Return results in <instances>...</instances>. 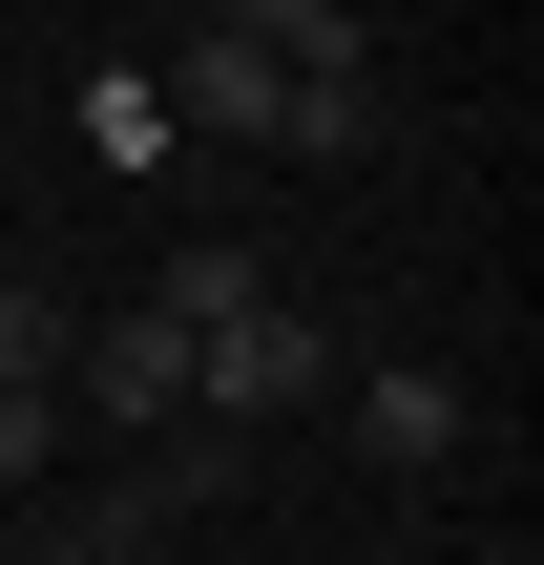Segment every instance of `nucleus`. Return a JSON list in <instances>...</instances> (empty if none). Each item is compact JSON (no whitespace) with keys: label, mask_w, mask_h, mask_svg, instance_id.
<instances>
[{"label":"nucleus","mask_w":544,"mask_h":565,"mask_svg":"<svg viewBox=\"0 0 544 565\" xmlns=\"http://www.w3.org/2000/svg\"><path fill=\"white\" fill-rule=\"evenodd\" d=\"M377 105H398V84H377V42H314V63H294V105H273V147L356 168V147H377Z\"/></svg>","instance_id":"5"},{"label":"nucleus","mask_w":544,"mask_h":565,"mask_svg":"<svg viewBox=\"0 0 544 565\" xmlns=\"http://www.w3.org/2000/svg\"><path fill=\"white\" fill-rule=\"evenodd\" d=\"M63 356H84V294L0 252V398H63Z\"/></svg>","instance_id":"6"},{"label":"nucleus","mask_w":544,"mask_h":565,"mask_svg":"<svg viewBox=\"0 0 544 565\" xmlns=\"http://www.w3.org/2000/svg\"><path fill=\"white\" fill-rule=\"evenodd\" d=\"M147 315H168V335H231V315H273V252H231V231H189Z\"/></svg>","instance_id":"7"},{"label":"nucleus","mask_w":544,"mask_h":565,"mask_svg":"<svg viewBox=\"0 0 544 565\" xmlns=\"http://www.w3.org/2000/svg\"><path fill=\"white\" fill-rule=\"evenodd\" d=\"M314 42H356L335 0H231V21H189L168 42V84H147V126H210V147H273V105H294V63Z\"/></svg>","instance_id":"1"},{"label":"nucleus","mask_w":544,"mask_h":565,"mask_svg":"<svg viewBox=\"0 0 544 565\" xmlns=\"http://www.w3.org/2000/svg\"><path fill=\"white\" fill-rule=\"evenodd\" d=\"M42 461H63V398H0V503H21Z\"/></svg>","instance_id":"8"},{"label":"nucleus","mask_w":544,"mask_h":565,"mask_svg":"<svg viewBox=\"0 0 544 565\" xmlns=\"http://www.w3.org/2000/svg\"><path fill=\"white\" fill-rule=\"evenodd\" d=\"M314 398H335V335H314L294 294L231 315V335H189V419H210V440H273V419H314Z\"/></svg>","instance_id":"2"},{"label":"nucleus","mask_w":544,"mask_h":565,"mask_svg":"<svg viewBox=\"0 0 544 565\" xmlns=\"http://www.w3.org/2000/svg\"><path fill=\"white\" fill-rule=\"evenodd\" d=\"M63 398H84V419H126V461H147V440L189 419V335H168V315H84V356H63Z\"/></svg>","instance_id":"3"},{"label":"nucleus","mask_w":544,"mask_h":565,"mask_svg":"<svg viewBox=\"0 0 544 565\" xmlns=\"http://www.w3.org/2000/svg\"><path fill=\"white\" fill-rule=\"evenodd\" d=\"M21 565H147V545H126V524H84V503H63V524H42V545H21Z\"/></svg>","instance_id":"9"},{"label":"nucleus","mask_w":544,"mask_h":565,"mask_svg":"<svg viewBox=\"0 0 544 565\" xmlns=\"http://www.w3.org/2000/svg\"><path fill=\"white\" fill-rule=\"evenodd\" d=\"M461 440H482V398H461L440 356H377V377H356V461H377V482H440Z\"/></svg>","instance_id":"4"}]
</instances>
